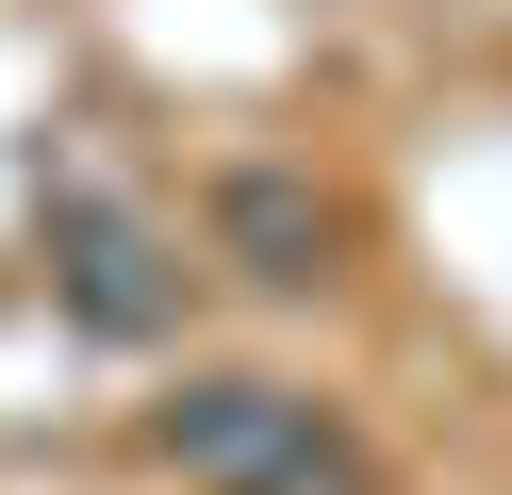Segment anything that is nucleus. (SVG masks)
Here are the masks:
<instances>
[{
	"label": "nucleus",
	"instance_id": "nucleus-1",
	"mask_svg": "<svg viewBox=\"0 0 512 495\" xmlns=\"http://www.w3.org/2000/svg\"><path fill=\"white\" fill-rule=\"evenodd\" d=\"M166 446H182V462H199V479H281V462H298V446H314V413H298V396H281V380H215V396H199V413H182V429H166Z\"/></svg>",
	"mask_w": 512,
	"mask_h": 495
},
{
	"label": "nucleus",
	"instance_id": "nucleus-2",
	"mask_svg": "<svg viewBox=\"0 0 512 495\" xmlns=\"http://www.w3.org/2000/svg\"><path fill=\"white\" fill-rule=\"evenodd\" d=\"M232 231H248V248H265V264H248V281H314V231H331V215H298V198H281V182H232Z\"/></svg>",
	"mask_w": 512,
	"mask_h": 495
}]
</instances>
